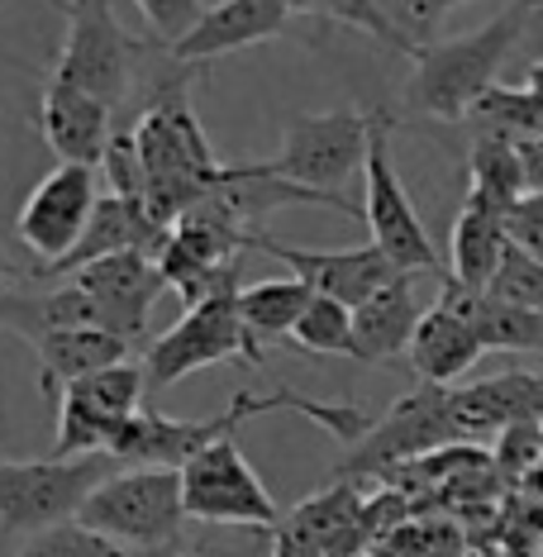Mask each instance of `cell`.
I'll return each mask as SVG.
<instances>
[{
	"label": "cell",
	"instance_id": "obj_16",
	"mask_svg": "<svg viewBox=\"0 0 543 557\" xmlns=\"http://www.w3.org/2000/svg\"><path fill=\"white\" fill-rule=\"evenodd\" d=\"M252 248H258L262 258L282 262L292 276H300L314 296H330V300H338V306H348V310H358L362 300H372L382 286H391L396 276H406L377 244L314 252V248H292V244H282V238H272V234H258L252 238Z\"/></svg>",
	"mask_w": 543,
	"mask_h": 557
},
{
	"label": "cell",
	"instance_id": "obj_24",
	"mask_svg": "<svg viewBox=\"0 0 543 557\" xmlns=\"http://www.w3.org/2000/svg\"><path fill=\"white\" fill-rule=\"evenodd\" d=\"M482 338H477V329L462 320V314H453L448 306H429L420 329H415L410 338V367L415 376H420L424 386H448L458 382L467 367L482 362Z\"/></svg>",
	"mask_w": 543,
	"mask_h": 557
},
{
	"label": "cell",
	"instance_id": "obj_8",
	"mask_svg": "<svg viewBox=\"0 0 543 557\" xmlns=\"http://www.w3.org/2000/svg\"><path fill=\"white\" fill-rule=\"evenodd\" d=\"M391 129H396V115L386 106H377V124H372V148H368V200H362V224H368L372 244L396 262L400 272H434L448 282V268L439 258L434 238H429L420 210H415L410 191L400 186V172L391 162Z\"/></svg>",
	"mask_w": 543,
	"mask_h": 557
},
{
	"label": "cell",
	"instance_id": "obj_33",
	"mask_svg": "<svg viewBox=\"0 0 543 557\" xmlns=\"http://www.w3.org/2000/svg\"><path fill=\"white\" fill-rule=\"evenodd\" d=\"M377 5H382V10H386V20L396 24V29L415 44V53H424V48L434 44L439 20H444L448 10L467 5V0H377Z\"/></svg>",
	"mask_w": 543,
	"mask_h": 557
},
{
	"label": "cell",
	"instance_id": "obj_36",
	"mask_svg": "<svg viewBox=\"0 0 543 557\" xmlns=\"http://www.w3.org/2000/svg\"><path fill=\"white\" fill-rule=\"evenodd\" d=\"M520 162H525L529 191H543V138H529V144H520Z\"/></svg>",
	"mask_w": 543,
	"mask_h": 557
},
{
	"label": "cell",
	"instance_id": "obj_2",
	"mask_svg": "<svg viewBox=\"0 0 543 557\" xmlns=\"http://www.w3.org/2000/svg\"><path fill=\"white\" fill-rule=\"evenodd\" d=\"M543 15V0H510L491 24L462 34V39H444L429 44L415 58V72L406 82V100L410 110L434 120L458 124L477 110L491 86H501V67L515 53V44L525 39L529 20Z\"/></svg>",
	"mask_w": 543,
	"mask_h": 557
},
{
	"label": "cell",
	"instance_id": "obj_3",
	"mask_svg": "<svg viewBox=\"0 0 543 557\" xmlns=\"http://www.w3.org/2000/svg\"><path fill=\"white\" fill-rule=\"evenodd\" d=\"M186 519L192 515H186L182 496V472H172V467H124L91 491L77 524L106 534L110 543H124V548L158 553L182 543Z\"/></svg>",
	"mask_w": 543,
	"mask_h": 557
},
{
	"label": "cell",
	"instance_id": "obj_31",
	"mask_svg": "<svg viewBox=\"0 0 543 557\" xmlns=\"http://www.w3.org/2000/svg\"><path fill=\"white\" fill-rule=\"evenodd\" d=\"M300 15H306V20H334V24H348V29L372 34L377 44L396 48L400 58H410V62L420 58V53H415V44L396 29V24L386 20V10L377 5V0H306V10H300Z\"/></svg>",
	"mask_w": 543,
	"mask_h": 557
},
{
	"label": "cell",
	"instance_id": "obj_26",
	"mask_svg": "<svg viewBox=\"0 0 543 557\" xmlns=\"http://www.w3.org/2000/svg\"><path fill=\"white\" fill-rule=\"evenodd\" d=\"M86 324H91V306H86V296L72 282L58 286V290L0 286V329L24 338L29 348L62 334V329H86Z\"/></svg>",
	"mask_w": 543,
	"mask_h": 557
},
{
	"label": "cell",
	"instance_id": "obj_6",
	"mask_svg": "<svg viewBox=\"0 0 543 557\" xmlns=\"http://www.w3.org/2000/svg\"><path fill=\"white\" fill-rule=\"evenodd\" d=\"M268 410H300L310 414V396H296V391H272V396H252V391H238V396L224 405L210 420H168L158 410H138L129 424L120 429V438L110 443V458L120 467H172L182 472L192 458L210 448L220 438H234V429L252 420V414Z\"/></svg>",
	"mask_w": 543,
	"mask_h": 557
},
{
	"label": "cell",
	"instance_id": "obj_28",
	"mask_svg": "<svg viewBox=\"0 0 543 557\" xmlns=\"http://www.w3.org/2000/svg\"><path fill=\"white\" fill-rule=\"evenodd\" d=\"M314 300V290L300 282V276H276V282H258L238 290V314H244L248 334L258 338H292L296 320L306 314V306Z\"/></svg>",
	"mask_w": 543,
	"mask_h": 557
},
{
	"label": "cell",
	"instance_id": "obj_4",
	"mask_svg": "<svg viewBox=\"0 0 543 557\" xmlns=\"http://www.w3.org/2000/svg\"><path fill=\"white\" fill-rule=\"evenodd\" d=\"M115 458H44V462H5L0 458V534L5 539H39L58 524H72L91 491L115 476Z\"/></svg>",
	"mask_w": 543,
	"mask_h": 557
},
{
	"label": "cell",
	"instance_id": "obj_20",
	"mask_svg": "<svg viewBox=\"0 0 543 557\" xmlns=\"http://www.w3.org/2000/svg\"><path fill=\"white\" fill-rule=\"evenodd\" d=\"M543 420V376L505 372L467 391H453V424L458 438H482L496 429H520Z\"/></svg>",
	"mask_w": 543,
	"mask_h": 557
},
{
	"label": "cell",
	"instance_id": "obj_19",
	"mask_svg": "<svg viewBox=\"0 0 543 557\" xmlns=\"http://www.w3.org/2000/svg\"><path fill=\"white\" fill-rule=\"evenodd\" d=\"M168 234L172 230H162L153 214H148V206L110 191V196H100L82 244L72 248L62 262H53V268H39L29 276L34 282H39V276H72V272L91 268V262H100V258H120V252H148V258H158L162 244H168Z\"/></svg>",
	"mask_w": 543,
	"mask_h": 557
},
{
	"label": "cell",
	"instance_id": "obj_35",
	"mask_svg": "<svg viewBox=\"0 0 543 557\" xmlns=\"http://www.w3.org/2000/svg\"><path fill=\"white\" fill-rule=\"evenodd\" d=\"M505 234H510V244L520 252L543 262V191H525L505 210Z\"/></svg>",
	"mask_w": 543,
	"mask_h": 557
},
{
	"label": "cell",
	"instance_id": "obj_12",
	"mask_svg": "<svg viewBox=\"0 0 543 557\" xmlns=\"http://www.w3.org/2000/svg\"><path fill=\"white\" fill-rule=\"evenodd\" d=\"M100 206V182H96V168H82V162H58L53 172L24 196V206L15 214V234L20 244L29 248L34 268H53L62 262L72 248L82 244L86 224Z\"/></svg>",
	"mask_w": 543,
	"mask_h": 557
},
{
	"label": "cell",
	"instance_id": "obj_39",
	"mask_svg": "<svg viewBox=\"0 0 543 557\" xmlns=\"http://www.w3.org/2000/svg\"><path fill=\"white\" fill-rule=\"evenodd\" d=\"M282 5H286V10H292V15H296V20H300V10H306V0H282Z\"/></svg>",
	"mask_w": 543,
	"mask_h": 557
},
{
	"label": "cell",
	"instance_id": "obj_13",
	"mask_svg": "<svg viewBox=\"0 0 543 557\" xmlns=\"http://www.w3.org/2000/svg\"><path fill=\"white\" fill-rule=\"evenodd\" d=\"M458 438L453 424V391L448 386H415L410 396H400L382 420H372V429L362 434V443H353L344 476H368V472H386V467L420 458L429 448H444Z\"/></svg>",
	"mask_w": 543,
	"mask_h": 557
},
{
	"label": "cell",
	"instance_id": "obj_10",
	"mask_svg": "<svg viewBox=\"0 0 543 557\" xmlns=\"http://www.w3.org/2000/svg\"><path fill=\"white\" fill-rule=\"evenodd\" d=\"M377 110H334V115H296L282 134L272 168L310 191L344 196L338 186L368 168Z\"/></svg>",
	"mask_w": 543,
	"mask_h": 557
},
{
	"label": "cell",
	"instance_id": "obj_34",
	"mask_svg": "<svg viewBox=\"0 0 543 557\" xmlns=\"http://www.w3.org/2000/svg\"><path fill=\"white\" fill-rule=\"evenodd\" d=\"M138 5V15L148 20V29H153V39L158 44H176V39H186V34L196 29V20L206 15V5L200 0H134Z\"/></svg>",
	"mask_w": 543,
	"mask_h": 557
},
{
	"label": "cell",
	"instance_id": "obj_5",
	"mask_svg": "<svg viewBox=\"0 0 543 557\" xmlns=\"http://www.w3.org/2000/svg\"><path fill=\"white\" fill-rule=\"evenodd\" d=\"M62 15H67V39H62V53L53 62V77L82 86L86 96L115 110L120 100H129L138 67H144V58L153 53L158 39H134L115 20L110 0H67Z\"/></svg>",
	"mask_w": 543,
	"mask_h": 557
},
{
	"label": "cell",
	"instance_id": "obj_40",
	"mask_svg": "<svg viewBox=\"0 0 543 557\" xmlns=\"http://www.w3.org/2000/svg\"><path fill=\"white\" fill-rule=\"evenodd\" d=\"M53 5H67V0H53Z\"/></svg>",
	"mask_w": 543,
	"mask_h": 557
},
{
	"label": "cell",
	"instance_id": "obj_15",
	"mask_svg": "<svg viewBox=\"0 0 543 557\" xmlns=\"http://www.w3.org/2000/svg\"><path fill=\"white\" fill-rule=\"evenodd\" d=\"M286 206H324V210H338V214H353L362 220V210L353 206L348 196H330V191H310V186L292 182L272 168V162H252V168H224L220 182L206 191V200L192 210H206L210 220L230 224L244 238H258L262 234V220Z\"/></svg>",
	"mask_w": 543,
	"mask_h": 557
},
{
	"label": "cell",
	"instance_id": "obj_21",
	"mask_svg": "<svg viewBox=\"0 0 543 557\" xmlns=\"http://www.w3.org/2000/svg\"><path fill=\"white\" fill-rule=\"evenodd\" d=\"M420 320H424V310L406 272L353 310V362H391L400 352H410V338L420 329Z\"/></svg>",
	"mask_w": 543,
	"mask_h": 557
},
{
	"label": "cell",
	"instance_id": "obj_32",
	"mask_svg": "<svg viewBox=\"0 0 543 557\" xmlns=\"http://www.w3.org/2000/svg\"><path fill=\"white\" fill-rule=\"evenodd\" d=\"M486 296L505 300V306H520V310L543 314V262L529 258V252H520V248L510 244V252L501 258L496 276H491Z\"/></svg>",
	"mask_w": 543,
	"mask_h": 557
},
{
	"label": "cell",
	"instance_id": "obj_29",
	"mask_svg": "<svg viewBox=\"0 0 543 557\" xmlns=\"http://www.w3.org/2000/svg\"><path fill=\"white\" fill-rule=\"evenodd\" d=\"M467 120L477 124V134H496V138H510V144L543 138V106L525 86H505V82L491 86Z\"/></svg>",
	"mask_w": 543,
	"mask_h": 557
},
{
	"label": "cell",
	"instance_id": "obj_11",
	"mask_svg": "<svg viewBox=\"0 0 543 557\" xmlns=\"http://www.w3.org/2000/svg\"><path fill=\"white\" fill-rule=\"evenodd\" d=\"M182 496L186 515L200 524H238V529H282L272 491L252 472L238 438L210 443L200 458L182 467Z\"/></svg>",
	"mask_w": 543,
	"mask_h": 557
},
{
	"label": "cell",
	"instance_id": "obj_38",
	"mask_svg": "<svg viewBox=\"0 0 543 557\" xmlns=\"http://www.w3.org/2000/svg\"><path fill=\"white\" fill-rule=\"evenodd\" d=\"M520 86L543 106V58H539V62H529V72H525V82H520Z\"/></svg>",
	"mask_w": 543,
	"mask_h": 557
},
{
	"label": "cell",
	"instance_id": "obj_30",
	"mask_svg": "<svg viewBox=\"0 0 543 557\" xmlns=\"http://www.w3.org/2000/svg\"><path fill=\"white\" fill-rule=\"evenodd\" d=\"M286 344L306 352H324V358H353V310L330 296H314Z\"/></svg>",
	"mask_w": 543,
	"mask_h": 557
},
{
	"label": "cell",
	"instance_id": "obj_37",
	"mask_svg": "<svg viewBox=\"0 0 543 557\" xmlns=\"http://www.w3.org/2000/svg\"><path fill=\"white\" fill-rule=\"evenodd\" d=\"M272 557H324V553H314V548H306V543H296V539L276 534V553H272Z\"/></svg>",
	"mask_w": 543,
	"mask_h": 557
},
{
	"label": "cell",
	"instance_id": "obj_25",
	"mask_svg": "<svg viewBox=\"0 0 543 557\" xmlns=\"http://www.w3.org/2000/svg\"><path fill=\"white\" fill-rule=\"evenodd\" d=\"M439 306H448L453 314H462L477 329L486 352H543V314L505 306V300L486 296V290H467L458 282H444Z\"/></svg>",
	"mask_w": 543,
	"mask_h": 557
},
{
	"label": "cell",
	"instance_id": "obj_1",
	"mask_svg": "<svg viewBox=\"0 0 543 557\" xmlns=\"http://www.w3.org/2000/svg\"><path fill=\"white\" fill-rule=\"evenodd\" d=\"M186 77L192 67L172 62L148 91L144 115L129 124L138 172H144V206L162 230H172L186 210L200 206L210 186L220 182V172L230 168L214 158L210 138L200 129L192 100H186Z\"/></svg>",
	"mask_w": 543,
	"mask_h": 557
},
{
	"label": "cell",
	"instance_id": "obj_23",
	"mask_svg": "<svg viewBox=\"0 0 543 557\" xmlns=\"http://www.w3.org/2000/svg\"><path fill=\"white\" fill-rule=\"evenodd\" d=\"M510 252V234H505V210L486 206V200L467 196L458 220H453V244H448V282L467 290H486L496 276L501 258Z\"/></svg>",
	"mask_w": 543,
	"mask_h": 557
},
{
	"label": "cell",
	"instance_id": "obj_14",
	"mask_svg": "<svg viewBox=\"0 0 543 557\" xmlns=\"http://www.w3.org/2000/svg\"><path fill=\"white\" fill-rule=\"evenodd\" d=\"M72 286L86 296L91 306V324L106 329V334L124 338V344H144L148 334V314H153V300L168 290V276H162L158 258L148 252H120V258H100L91 268L72 272Z\"/></svg>",
	"mask_w": 543,
	"mask_h": 557
},
{
	"label": "cell",
	"instance_id": "obj_9",
	"mask_svg": "<svg viewBox=\"0 0 543 557\" xmlns=\"http://www.w3.org/2000/svg\"><path fill=\"white\" fill-rule=\"evenodd\" d=\"M144 391L148 372L144 358L106 367L96 376H82L58 396V438H53V458H96L110 453V443L120 438V429L144 410Z\"/></svg>",
	"mask_w": 543,
	"mask_h": 557
},
{
	"label": "cell",
	"instance_id": "obj_7",
	"mask_svg": "<svg viewBox=\"0 0 543 557\" xmlns=\"http://www.w3.org/2000/svg\"><path fill=\"white\" fill-rule=\"evenodd\" d=\"M244 358L248 367H262V344L248 334L244 314H238V290L230 296L200 300L176 320L172 329H162L158 338H148L144 348V372L148 391H168L182 376L200 372V367Z\"/></svg>",
	"mask_w": 543,
	"mask_h": 557
},
{
	"label": "cell",
	"instance_id": "obj_17",
	"mask_svg": "<svg viewBox=\"0 0 543 557\" xmlns=\"http://www.w3.org/2000/svg\"><path fill=\"white\" fill-rule=\"evenodd\" d=\"M292 10L282 0H220L210 5L206 15L196 20V29L186 39H176L168 53L172 62L182 67H206V62L224 58V53H238V48H252V44H268V39H282L292 29Z\"/></svg>",
	"mask_w": 543,
	"mask_h": 557
},
{
	"label": "cell",
	"instance_id": "obj_18",
	"mask_svg": "<svg viewBox=\"0 0 543 557\" xmlns=\"http://www.w3.org/2000/svg\"><path fill=\"white\" fill-rule=\"evenodd\" d=\"M39 129L58 162H82V168H100L115 144V124H110V106L86 96L82 86H67L48 77L44 100H39Z\"/></svg>",
	"mask_w": 543,
	"mask_h": 557
},
{
	"label": "cell",
	"instance_id": "obj_22",
	"mask_svg": "<svg viewBox=\"0 0 543 557\" xmlns=\"http://www.w3.org/2000/svg\"><path fill=\"white\" fill-rule=\"evenodd\" d=\"M34 358H39V386L44 396H62L72 382L82 376H96L106 367H120V362H134V344L106 334V329H62V334L34 344Z\"/></svg>",
	"mask_w": 543,
	"mask_h": 557
},
{
	"label": "cell",
	"instance_id": "obj_27",
	"mask_svg": "<svg viewBox=\"0 0 543 557\" xmlns=\"http://www.w3.org/2000/svg\"><path fill=\"white\" fill-rule=\"evenodd\" d=\"M525 191H529V182H525L520 144L496 138V134H477L472 153H467V196L486 200L496 210H510Z\"/></svg>",
	"mask_w": 543,
	"mask_h": 557
}]
</instances>
